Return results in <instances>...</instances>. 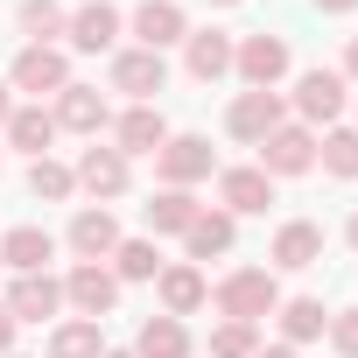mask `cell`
<instances>
[{
    "instance_id": "6da1fadb",
    "label": "cell",
    "mask_w": 358,
    "mask_h": 358,
    "mask_svg": "<svg viewBox=\"0 0 358 358\" xmlns=\"http://www.w3.org/2000/svg\"><path fill=\"white\" fill-rule=\"evenodd\" d=\"M211 302H218L232 323H260V316H274V309H281V288H274V274H267V267H239V274H225V281L211 288Z\"/></svg>"
},
{
    "instance_id": "7a4b0ae2",
    "label": "cell",
    "mask_w": 358,
    "mask_h": 358,
    "mask_svg": "<svg viewBox=\"0 0 358 358\" xmlns=\"http://www.w3.org/2000/svg\"><path fill=\"white\" fill-rule=\"evenodd\" d=\"M211 169H218V155H211L204 134H169V141L155 148V176H162V190H190V183H204Z\"/></svg>"
},
{
    "instance_id": "3957f363",
    "label": "cell",
    "mask_w": 358,
    "mask_h": 358,
    "mask_svg": "<svg viewBox=\"0 0 358 358\" xmlns=\"http://www.w3.org/2000/svg\"><path fill=\"white\" fill-rule=\"evenodd\" d=\"M232 71L246 78V92H274V85L288 78V43H281V36H246V43L232 50Z\"/></svg>"
},
{
    "instance_id": "277c9868",
    "label": "cell",
    "mask_w": 358,
    "mask_h": 358,
    "mask_svg": "<svg viewBox=\"0 0 358 358\" xmlns=\"http://www.w3.org/2000/svg\"><path fill=\"white\" fill-rule=\"evenodd\" d=\"M8 85H15V92H36V99H43V92H64V85H71V64H64V50H57V43H29V50L15 57Z\"/></svg>"
},
{
    "instance_id": "5b68a950",
    "label": "cell",
    "mask_w": 358,
    "mask_h": 358,
    "mask_svg": "<svg viewBox=\"0 0 358 358\" xmlns=\"http://www.w3.org/2000/svg\"><path fill=\"white\" fill-rule=\"evenodd\" d=\"M169 85V64L162 50H120L113 57V92H127L134 106H155V92Z\"/></svg>"
},
{
    "instance_id": "8992f818",
    "label": "cell",
    "mask_w": 358,
    "mask_h": 358,
    "mask_svg": "<svg viewBox=\"0 0 358 358\" xmlns=\"http://www.w3.org/2000/svg\"><path fill=\"white\" fill-rule=\"evenodd\" d=\"M260 169H267V176H309V169H316V134L281 120V127L260 141Z\"/></svg>"
},
{
    "instance_id": "52a82bcc",
    "label": "cell",
    "mask_w": 358,
    "mask_h": 358,
    "mask_svg": "<svg viewBox=\"0 0 358 358\" xmlns=\"http://www.w3.org/2000/svg\"><path fill=\"white\" fill-rule=\"evenodd\" d=\"M64 302L78 309V316H113V302H120V281H113V267H99V260H78L71 267V281H64Z\"/></svg>"
},
{
    "instance_id": "ba28073f",
    "label": "cell",
    "mask_w": 358,
    "mask_h": 358,
    "mask_svg": "<svg viewBox=\"0 0 358 358\" xmlns=\"http://www.w3.org/2000/svg\"><path fill=\"white\" fill-rule=\"evenodd\" d=\"M64 309V281L43 267V274H15V288H8V316L15 323H50Z\"/></svg>"
},
{
    "instance_id": "9c48e42d",
    "label": "cell",
    "mask_w": 358,
    "mask_h": 358,
    "mask_svg": "<svg viewBox=\"0 0 358 358\" xmlns=\"http://www.w3.org/2000/svg\"><path fill=\"white\" fill-rule=\"evenodd\" d=\"M274 127H281V99H274V92H239L232 113H225V134H232V141H253V148H260Z\"/></svg>"
},
{
    "instance_id": "30bf717a",
    "label": "cell",
    "mask_w": 358,
    "mask_h": 358,
    "mask_svg": "<svg viewBox=\"0 0 358 358\" xmlns=\"http://www.w3.org/2000/svg\"><path fill=\"white\" fill-rule=\"evenodd\" d=\"M71 50H85V57H99V50H113L120 43V8H113V0H85V8L71 15Z\"/></svg>"
},
{
    "instance_id": "8fae6325",
    "label": "cell",
    "mask_w": 358,
    "mask_h": 358,
    "mask_svg": "<svg viewBox=\"0 0 358 358\" xmlns=\"http://www.w3.org/2000/svg\"><path fill=\"white\" fill-rule=\"evenodd\" d=\"M134 36H141V50H169V43L190 36V15L176 8V0H141L134 8Z\"/></svg>"
},
{
    "instance_id": "7c38bea8",
    "label": "cell",
    "mask_w": 358,
    "mask_h": 358,
    "mask_svg": "<svg viewBox=\"0 0 358 358\" xmlns=\"http://www.w3.org/2000/svg\"><path fill=\"white\" fill-rule=\"evenodd\" d=\"M218 197H225L232 218H253V211L274 204V176H267V169H225V176H218Z\"/></svg>"
},
{
    "instance_id": "4fadbf2b",
    "label": "cell",
    "mask_w": 358,
    "mask_h": 358,
    "mask_svg": "<svg viewBox=\"0 0 358 358\" xmlns=\"http://www.w3.org/2000/svg\"><path fill=\"white\" fill-rule=\"evenodd\" d=\"M71 176H78V190H92V197H120V190H127V155L92 141V148L78 155V169H71Z\"/></svg>"
},
{
    "instance_id": "5bb4252c",
    "label": "cell",
    "mask_w": 358,
    "mask_h": 358,
    "mask_svg": "<svg viewBox=\"0 0 358 358\" xmlns=\"http://www.w3.org/2000/svg\"><path fill=\"white\" fill-rule=\"evenodd\" d=\"M113 120V106L99 99V85H64L57 92V127H71V134H92L99 141V127Z\"/></svg>"
},
{
    "instance_id": "9a60e30c",
    "label": "cell",
    "mask_w": 358,
    "mask_h": 358,
    "mask_svg": "<svg viewBox=\"0 0 358 358\" xmlns=\"http://www.w3.org/2000/svg\"><path fill=\"white\" fill-rule=\"evenodd\" d=\"M113 141H120V155H155V148L169 141L162 106H127V113L113 120Z\"/></svg>"
},
{
    "instance_id": "2e32d148",
    "label": "cell",
    "mask_w": 358,
    "mask_h": 358,
    "mask_svg": "<svg viewBox=\"0 0 358 358\" xmlns=\"http://www.w3.org/2000/svg\"><path fill=\"white\" fill-rule=\"evenodd\" d=\"M113 246H120L113 211H106V204H85V211L71 218V253H78V260H113Z\"/></svg>"
},
{
    "instance_id": "e0dca14e",
    "label": "cell",
    "mask_w": 358,
    "mask_h": 358,
    "mask_svg": "<svg viewBox=\"0 0 358 358\" xmlns=\"http://www.w3.org/2000/svg\"><path fill=\"white\" fill-rule=\"evenodd\" d=\"M155 295H162V316H190V309L211 302V281L197 267H162L155 274Z\"/></svg>"
},
{
    "instance_id": "ac0fdd59",
    "label": "cell",
    "mask_w": 358,
    "mask_h": 358,
    "mask_svg": "<svg viewBox=\"0 0 358 358\" xmlns=\"http://www.w3.org/2000/svg\"><path fill=\"white\" fill-rule=\"evenodd\" d=\"M183 43H190V78H197V85H218V78L232 71V50H239V43H232L225 29H190Z\"/></svg>"
},
{
    "instance_id": "d6986e66",
    "label": "cell",
    "mask_w": 358,
    "mask_h": 358,
    "mask_svg": "<svg viewBox=\"0 0 358 358\" xmlns=\"http://www.w3.org/2000/svg\"><path fill=\"white\" fill-rule=\"evenodd\" d=\"M295 113L302 120H337L344 113V78L337 71H302L295 78Z\"/></svg>"
},
{
    "instance_id": "ffe728a7",
    "label": "cell",
    "mask_w": 358,
    "mask_h": 358,
    "mask_svg": "<svg viewBox=\"0 0 358 358\" xmlns=\"http://www.w3.org/2000/svg\"><path fill=\"white\" fill-rule=\"evenodd\" d=\"M50 253H57V239L43 225H15L8 239H0V267H15V274H43Z\"/></svg>"
},
{
    "instance_id": "44dd1931",
    "label": "cell",
    "mask_w": 358,
    "mask_h": 358,
    "mask_svg": "<svg viewBox=\"0 0 358 358\" xmlns=\"http://www.w3.org/2000/svg\"><path fill=\"white\" fill-rule=\"evenodd\" d=\"M323 260V225H309V218H288L281 232H274V267H316Z\"/></svg>"
},
{
    "instance_id": "7402d4cb",
    "label": "cell",
    "mask_w": 358,
    "mask_h": 358,
    "mask_svg": "<svg viewBox=\"0 0 358 358\" xmlns=\"http://www.w3.org/2000/svg\"><path fill=\"white\" fill-rule=\"evenodd\" d=\"M8 141L22 148V155H50V141H57V113H43V106H15L8 113Z\"/></svg>"
},
{
    "instance_id": "603a6c76",
    "label": "cell",
    "mask_w": 358,
    "mask_h": 358,
    "mask_svg": "<svg viewBox=\"0 0 358 358\" xmlns=\"http://www.w3.org/2000/svg\"><path fill=\"white\" fill-rule=\"evenodd\" d=\"M232 239H239L232 211H197V218H190V232H183L190 260H211V253H232Z\"/></svg>"
},
{
    "instance_id": "cb8c5ba5",
    "label": "cell",
    "mask_w": 358,
    "mask_h": 358,
    "mask_svg": "<svg viewBox=\"0 0 358 358\" xmlns=\"http://www.w3.org/2000/svg\"><path fill=\"white\" fill-rule=\"evenodd\" d=\"M134 358H190V330H183V316H148Z\"/></svg>"
},
{
    "instance_id": "d4e9b609",
    "label": "cell",
    "mask_w": 358,
    "mask_h": 358,
    "mask_svg": "<svg viewBox=\"0 0 358 358\" xmlns=\"http://www.w3.org/2000/svg\"><path fill=\"white\" fill-rule=\"evenodd\" d=\"M197 211H204V204H197L190 190H155V197H148V232H190Z\"/></svg>"
},
{
    "instance_id": "484cf974",
    "label": "cell",
    "mask_w": 358,
    "mask_h": 358,
    "mask_svg": "<svg viewBox=\"0 0 358 358\" xmlns=\"http://www.w3.org/2000/svg\"><path fill=\"white\" fill-rule=\"evenodd\" d=\"M274 316H281L288 344H309V337H323V330H330V309H323L316 295H295V302H281Z\"/></svg>"
},
{
    "instance_id": "4316f807",
    "label": "cell",
    "mask_w": 358,
    "mask_h": 358,
    "mask_svg": "<svg viewBox=\"0 0 358 358\" xmlns=\"http://www.w3.org/2000/svg\"><path fill=\"white\" fill-rule=\"evenodd\" d=\"M155 274H162L155 239H120L113 246V281H155Z\"/></svg>"
},
{
    "instance_id": "83f0119b",
    "label": "cell",
    "mask_w": 358,
    "mask_h": 358,
    "mask_svg": "<svg viewBox=\"0 0 358 358\" xmlns=\"http://www.w3.org/2000/svg\"><path fill=\"white\" fill-rule=\"evenodd\" d=\"M99 351H106V344H99V323H92V316L50 330V358H99Z\"/></svg>"
},
{
    "instance_id": "f1b7e54d",
    "label": "cell",
    "mask_w": 358,
    "mask_h": 358,
    "mask_svg": "<svg viewBox=\"0 0 358 358\" xmlns=\"http://www.w3.org/2000/svg\"><path fill=\"white\" fill-rule=\"evenodd\" d=\"M29 190H36L43 204H64V197L78 190V176H71L64 162H50V155H43V162H29Z\"/></svg>"
},
{
    "instance_id": "f546056e",
    "label": "cell",
    "mask_w": 358,
    "mask_h": 358,
    "mask_svg": "<svg viewBox=\"0 0 358 358\" xmlns=\"http://www.w3.org/2000/svg\"><path fill=\"white\" fill-rule=\"evenodd\" d=\"M323 169L344 176V183L358 176V127H330V134H323Z\"/></svg>"
},
{
    "instance_id": "4dcf8cb0",
    "label": "cell",
    "mask_w": 358,
    "mask_h": 358,
    "mask_svg": "<svg viewBox=\"0 0 358 358\" xmlns=\"http://www.w3.org/2000/svg\"><path fill=\"white\" fill-rule=\"evenodd\" d=\"M253 351H260V323H232L225 316L211 330V358H253Z\"/></svg>"
},
{
    "instance_id": "1f68e13d",
    "label": "cell",
    "mask_w": 358,
    "mask_h": 358,
    "mask_svg": "<svg viewBox=\"0 0 358 358\" xmlns=\"http://www.w3.org/2000/svg\"><path fill=\"white\" fill-rule=\"evenodd\" d=\"M22 29H29L36 43H50V36H64V29H71V15L57 8V0H22Z\"/></svg>"
},
{
    "instance_id": "d6a6232c",
    "label": "cell",
    "mask_w": 358,
    "mask_h": 358,
    "mask_svg": "<svg viewBox=\"0 0 358 358\" xmlns=\"http://www.w3.org/2000/svg\"><path fill=\"white\" fill-rule=\"evenodd\" d=\"M330 344H337L344 358H358V309H344V316H330Z\"/></svg>"
},
{
    "instance_id": "836d02e7",
    "label": "cell",
    "mask_w": 358,
    "mask_h": 358,
    "mask_svg": "<svg viewBox=\"0 0 358 358\" xmlns=\"http://www.w3.org/2000/svg\"><path fill=\"white\" fill-rule=\"evenodd\" d=\"M15 330H22V323L8 316V302H0V358H8V351H15Z\"/></svg>"
},
{
    "instance_id": "e575fe53",
    "label": "cell",
    "mask_w": 358,
    "mask_h": 358,
    "mask_svg": "<svg viewBox=\"0 0 358 358\" xmlns=\"http://www.w3.org/2000/svg\"><path fill=\"white\" fill-rule=\"evenodd\" d=\"M337 78H358V36H351V50H344V71Z\"/></svg>"
},
{
    "instance_id": "d590c367",
    "label": "cell",
    "mask_w": 358,
    "mask_h": 358,
    "mask_svg": "<svg viewBox=\"0 0 358 358\" xmlns=\"http://www.w3.org/2000/svg\"><path fill=\"white\" fill-rule=\"evenodd\" d=\"M316 8H323V15H351V8H358V0H316Z\"/></svg>"
},
{
    "instance_id": "8d00e7d4",
    "label": "cell",
    "mask_w": 358,
    "mask_h": 358,
    "mask_svg": "<svg viewBox=\"0 0 358 358\" xmlns=\"http://www.w3.org/2000/svg\"><path fill=\"white\" fill-rule=\"evenodd\" d=\"M253 358H295V344H267V351H253Z\"/></svg>"
},
{
    "instance_id": "74e56055",
    "label": "cell",
    "mask_w": 358,
    "mask_h": 358,
    "mask_svg": "<svg viewBox=\"0 0 358 358\" xmlns=\"http://www.w3.org/2000/svg\"><path fill=\"white\" fill-rule=\"evenodd\" d=\"M8 113H15V99H8V85H0V127H8Z\"/></svg>"
},
{
    "instance_id": "f35d334b",
    "label": "cell",
    "mask_w": 358,
    "mask_h": 358,
    "mask_svg": "<svg viewBox=\"0 0 358 358\" xmlns=\"http://www.w3.org/2000/svg\"><path fill=\"white\" fill-rule=\"evenodd\" d=\"M344 239H351V253H358V211H351V225H344Z\"/></svg>"
},
{
    "instance_id": "ab89813d",
    "label": "cell",
    "mask_w": 358,
    "mask_h": 358,
    "mask_svg": "<svg viewBox=\"0 0 358 358\" xmlns=\"http://www.w3.org/2000/svg\"><path fill=\"white\" fill-rule=\"evenodd\" d=\"M99 358H134V351H99Z\"/></svg>"
},
{
    "instance_id": "60d3db41",
    "label": "cell",
    "mask_w": 358,
    "mask_h": 358,
    "mask_svg": "<svg viewBox=\"0 0 358 358\" xmlns=\"http://www.w3.org/2000/svg\"><path fill=\"white\" fill-rule=\"evenodd\" d=\"M218 8H232V0H218Z\"/></svg>"
},
{
    "instance_id": "b9f144b4",
    "label": "cell",
    "mask_w": 358,
    "mask_h": 358,
    "mask_svg": "<svg viewBox=\"0 0 358 358\" xmlns=\"http://www.w3.org/2000/svg\"><path fill=\"white\" fill-rule=\"evenodd\" d=\"M8 358H15V351H8Z\"/></svg>"
}]
</instances>
